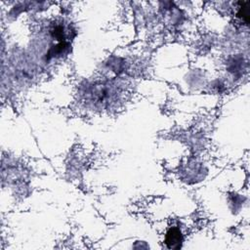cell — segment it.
<instances>
[{
  "label": "cell",
  "instance_id": "obj_1",
  "mask_svg": "<svg viewBox=\"0 0 250 250\" xmlns=\"http://www.w3.org/2000/svg\"><path fill=\"white\" fill-rule=\"evenodd\" d=\"M165 242L170 249H177L181 247L183 242V234L179 229L173 228L167 231Z\"/></svg>",
  "mask_w": 250,
  "mask_h": 250
}]
</instances>
